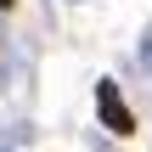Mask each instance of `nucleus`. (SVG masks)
Masks as SVG:
<instances>
[{
  "label": "nucleus",
  "mask_w": 152,
  "mask_h": 152,
  "mask_svg": "<svg viewBox=\"0 0 152 152\" xmlns=\"http://www.w3.org/2000/svg\"><path fill=\"white\" fill-rule=\"evenodd\" d=\"M96 113H102V124L113 135H135V113L124 107V96H118L113 79H96Z\"/></svg>",
  "instance_id": "nucleus-1"
},
{
  "label": "nucleus",
  "mask_w": 152,
  "mask_h": 152,
  "mask_svg": "<svg viewBox=\"0 0 152 152\" xmlns=\"http://www.w3.org/2000/svg\"><path fill=\"white\" fill-rule=\"evenodd\" d=\"M141 62H147V68H152V39H141Z\"/></svg>",
  "instance_id": "nucleus-2"
},
{
  "label": "nucleus",
  "mask_w": 152,
  "mask_h": 152,
  "mask_svg": "<svg viewBox=\"0 0 152 152\" xmlns=\"http://www.w3.org/2000/svg\"><path fill=\"white\" fill-rule=\"evenodd\" d=\"M6 6H11V0H0V11H6Z\"/></svg>",
  "instance_id": "nucleus-3"
}]
</instances>
